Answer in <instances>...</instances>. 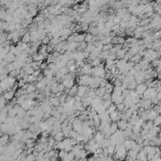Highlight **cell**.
<instances>
[{
    "label": "cell",
    "mask_w": 161,
    "mask_h": 161,
    "mask_svg": "<svg viewBox=\"0 0 161 161\" xmlns=\"http://www.w3.org/2000/svg\"><path fill=\"white\" fill-rule=\"evenodd\" d=\"M125 151H126V149H125V147H123V146H121V145L117 146L116 151H115L117 158L123 159V157H124V155H125Z\"/></svg>",
    "instance_id": "obj_1"
},
{
    "label": "cell",
    "mask_w": 161,
    "mask_h": 161,
    "mask_svg": "<svg viewBox=\"0 0 161 161\" xmlns=\"http://www.w3.org/2000/svg\"><path fill=\"white\" fill-rule=\"evenodd\" d=\"M125 51L126 50L125 49H121V50H119L118 52H117V54H116V56H117V59H121V58H124V57H125Z\"/></svg>",
    "instance_id": "obj_11"
},
{
    "label": "cell",
    "mask_w": 161,
    "mask_h": 161,
    "mask_svg": "<svg viewBox=\"0 0 161 161\" xmlns=\"http://www.w3.org/2000/svg\"><path fill=\"white\" fill-rule=\"evenodd\" d=\"M22 70L24 71V73H25L26 74H27V76H31V74H34V72H35V70L32 68L31 64H27Z\"/></svg>",
    "instance_id": "obj_5"
},
{
    "label": "cell",
    "mask_w": 161,
    "mask_h": 161,
    "mask_svg": "<svg viewBox=\"0 0 161 161\" xmlns=\"http://www.w3.org/2000/svg\"><path fill=\"white\" fill-rule=\"evenodd\" d=\"M64 134H63L62 132H59V133H58L57 135H55V139H56L57 141H62L63 139H64Z\"/></svg>",
    "instance_id": "obj_13"
},
{
    "label": "cell",
    "mask_w": 161,
    "mask_h": 161,
    "mask_svg": "<svg viewBox=\"0 0 161 161\" xmlns=\"http://www.w3.org/2000/svg\"><path fill=\"white\" fill-rule=\"evenodd\" d=\"M22 42L23 43H28L31 42V36H30L29 31H27V33L22 37Z\"/></svg>",
    "instance_id": "obj_10"
},
{
    "label": "cell",
    "mask_w": 161,
    "mask_h": 161,
    "mask_svg": "<svg viewBox=\"0 0 161 161\" xmlns=\"http://www.w3.org/2000/svg\"><path fill=\"white\" fill-rule=\"evenodd\" d=\"M8 139H9V135H4V136L2 137V139H1V142H2V144L4 145L5 143L8 142Z\"/></svg>",
    "instance_id": "obj_16"
},
{
    "label": "cell",
    "mask_w": 161,
    "mask_h": 161,
    "mask_svg": "<svg viewBox=\"0 0 161 161\" xmlns=\"http://www.w3.org/2000/svg\"><path fill=\"white\" fill-rule=\"evenodd\" d=\"M116 110H117V105H113V104H112V105H110V107L107 109V112L108 113V114H111V113L115 112Z\"/></svg>",
    "instance_id": "obj_15"
},
{
    "label": "cell",
    "mask_w": 161,
    "mask_h": 161,
    "mask_svg": "<svg viewBox=\"0 0 161 161\" xmlns=\"http://www.w3.org/2000/svg\"><path fill=\"white\" fill-rule=\"evenodd\" d=\"M109 117H110V120H111L113 123H116V122H119L121 121L122 119V113L118 110H116L115 112L109 114Z\"/></svg>",
    "instance_id": "obj_2"
},
{
    "label": "cell",
    "mask_w": 161,
    "mask_h": 161,
    "mask_svg": "<svg viewBox=\"0 0 161 161\" xmlns=\"http://www.w3.org/2000/svg\"><path fill=\"white\" fill-rule=\"evenodd\" d=\"M74 157H76V155H74V153L69 152V153H67V154L64 157V158H62V160L63 161H74Z\"/></svg>",
    "instance_id": "obj_9"
},
{
    "label": "cell",
    "mask_w": 161,
    "mask_h": 161,
    "mask_svg": "<svg viewBox=\"0 0 161 161\" xmlns=\"http://www.w3.org/2000/svg\"><path fill=\"white\" fill-rule=\"evenodd\" d=\"M24 89L27 90V94L33 93V92H35L36 90H37V87H36V85H34V84H32V83H31V84H27Z\"/></svg>",
    "instance_id": "obj_4"
},
{
    "label": "cell",
    "mask_w": 161,
    "mask_h": 161,
    "mask_svg": "<svg viewBox=\"0 0 161 161\" xmlns=\"http://www.w3.org/2000/svg\"><path fill=\"white\" fill-rule=\"evenodd\" d=\"M62 84L64 85V87L66 88V89H71L74 86V79H69V80H63Z\"/></svg>",
    "instance_id": "obj_6"
},
{
    "label": "cell",
    "mask_w": 161,
    "mask_h": 161,
    "mask_svg": "<svg viewBox=\"0 0 161 161\" xmlns=\"http://www.w3.org/2000/svg\"><path fill=\"white\" fill-rule=\"evenodd\" d=\"M74 161H76V160H74Z\"/></svg>",
    "instance_id": "obj_19"
},
{
    "label": "cell",
    "mask_w": 161,
    "mask_h": 161,
    "mask_svg": "<svg viewBox=\"0 0 161 161\" xmlns=\"http://www.w3.org/2000/svg\"><path fill=\"white\" fill-rule=\"evenodd\" d=\"M125 108V105H124V104H120V105H117V110L118 111H123V109Z\"/></svg>",
    "instance_id": "obj_17"
},
{
    "label": "cell",
    "mask_w": 161,
    "mask_h": 161,
    "mask_svg": "<svg viewBox=\"0 0 161 161\" xmlns=\"http://www.w3.org/2000/svg\"><path fill=\"white\" fill-rule=\"evenodd\" d=\"M14 95H15V92L13 90H7V92H5L3 93V96H4V98L6 99L7 102H11L12 99L15 98Z\"/></svg>",
    "instance_id": "obj_3"
},
{
    "label": "cell",
    "mask_w": 161,
    "mask_h": 161,
    "mask_svg": "<svg viewBox=\"0 0 161 161\" xmlns=\"http://www.w3.org/2000/svg\"><path fill=\"white\" fill-rule=\"evenodd\" d=\"M92 40H93V36L92 34H86V37H85V43H92Z\"/></svg>",
    "instance_id": "obj_14"
},
{
    "label": "cell",
    "mask_w": 161,
    "mask_h": 161,
    "mask_svg": "<svg viewBox=\"0 0 161 161\" xmlns=\"http://www.w3.org/2000/svg\"><path fill=\"white\" fill-rule=\"evenodd\" d=\"M135 83H136L135 81H131V82L129 83V85H128V86H129L130 89H133V88L135 87Z\"/></svg>",
    "instance_id": "obj_18"
},
{
    "label": "cell",
    "mask_w": 161,
    "mask_h": 161,
    "mask_svg": "<svg viewBox=\"0 0 161 161\" xmlns=\"http://www.w3.org/2000/svg\"><path fill=\"white\" fill-rule=\"evenodd\" d=\"M43 74H44V76L47 79H52L53 78L54 74H55V72L52 71V70H50V69H47L43 72Z\"/></svg>",
    "instance_id": "obj_8"
},
{
    "label": "cell",
    "mask_w": 161,
    "mask_h": 161,
    "mask_svg": "<svg viewBox=\"0 0 161 161\" xmlns=\"http://www.w3.org/2000/svg\"><path fill=\"white\" fill-rule=\"evenodd\" d=\"M118 124H117V123H111L110 124V129H109V131H110V134L111 135H113L114 133H116L117 131H118Z\"/></svg>",
    "instance_id": "obj_12"
},
{
    "label": "cell",
    "mask_w": 161,
    "mask_h": 161,
    "mask_svg": "<svg viewBox=\"0 0 161 161\" xmlns=\"http://www.w3.org/2000/svg\"><path fill=\"white\" fill-rule=\"evenodd\" d=\"M117 124H118V127L120 128L121 130H126L128 127V123L126 121H123V120H121V121H119L118 123H117Z\"/></svg>",
    "instance_id": "obj_7"
}]
</instances>
